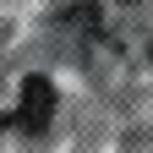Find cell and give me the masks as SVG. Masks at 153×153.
Returning <instances> with one entry per match:
<instances>
[{
	"label": "cell",
	"instance_id": "1",
	"mask_svg": "<svg viewBox=\"0 0 153 153\" xmlns=\"http://www.w3.org/2000/svg\"><path fill=\"white\" fill-rule=\"evenodd\" d=\"M49 115H55V88H49V76H27V82H22V104H16L22 131H44Z\"/></svg>",
	"mask_w": 153,
	"mask_h": 153
}]
</instances>
